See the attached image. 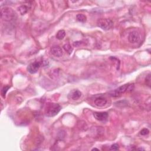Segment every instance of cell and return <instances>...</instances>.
Returning a JSON list of instances; mask_svg holds the SVG:
<instances>
[{"mask_svg":"<svg viewBox=\"0 0 151 151\" xmlns=\"http://www.w3.org/2000/svg\"><path fill=\"white\" fill-rule=\"evenodd\" d=\"M9 89H10V86H5V87H4V88H3V89H2V90H1V95H2V96H3L4 98H6V93H7V91L9 90Z\"/></svg>","mask_w":151,"mask_h":151,"instance_id":"obj_15","label":"cell"},{"mask_svg":"<svg viewBox=\"0 0 151 151\" xmlns=\"http://www.w3.org/2000/svg\"><path fill=\"white\" fill-rule=\"evenodd\" d=\"M145 82L146 83V85L148 86H150V74H149L147 76H146V78L145 79Z\"/></svg>","mask_w":151,"mask_h":151,"instance_id":"obj_17","label":"cell"},{"mask_svg":"<svg viewBox=\"0 0 151 151\" xmlns=\"http://www.w3.org/2000/svg\"><path fill=\"white\" fill-rule=\"evenodd\" d=\"M82 96V92L78 90H71L68 95V98L72 100H78Z\"/></svg>","mask_w":151,"mask_h":151,"instance_id":"obj_8","label":"cell"},{"mask_svg":"<svg viewBox=\"0 0 151 151\" xmlns=\"http://www.w3.org/2000/svg\"><path fill=\"white\" fill-rule=\"evenodd\" d=\"M140 40V36L137 31H132L128 36V40L131 43H137Z\"/></svg>","mask_w":151,"mask_h":151,"instance_id":"obj_6","label":"cell"},{"mask_svg":"<svg viewBox=\"0 0 151 151\" xmlns=\"http://www.w3.org/2000/svg\"><path fill=\"white\" fill-rule=\"evenodd\" d=\"M76 19L80 23H85L87 20V17L85 15L82 14H79L76 16Z\"/></svg>","mask_w":151,"mask_h":151,"instance_id":"obj_11","label":"cell"},{"mask_svg":"<svg viewBox=\"0 0 151 151\" xmlns=\"http://www.w3.org/2000/svg\"><path fill=\"white\" fill-rule=\"evenodd\" d=\"M61 109V107L57 103H48L45 109V115L47 117H53L57 115Z\"/></svg>","mask_w":151,"mask_h":151,"instance_id":"obj_2","label":"cell"},{"mask_svg":"<svg viewBox=\"0 0 151 151\" xmlns=\"http://www.w3.org/2000/svg\"><path fill=\"white\" fill-rule=\"evenodd\" d=\"M51 54L57 57H60L63 56V50L61 49V47H60L59 46H53L51 48Z\"/></svg>","mask_w":151,"mask_h":151,"instance_id":"obj_9","label":"cell"},{"mask_svg":"<svg viewBox=\"0 0 151 151\" xmlns=\"http://www.w3.org/2000/svg\"><path fill=\"white\" fill-rule=\"evenodd\" d=\"M98 27L104 30H110L113 26V21L108 19H100L97 22Z\"/></svg>","mask_w":151,"mask_h":151,"instance_id":"obj_4","label":"cell"},{"mask_svg":"<svg viewBox=\"0 0 151 151\" xmlns=\"http://www.w3.org/2000/svg\"><path fill=\"white\" fill-rule=\"evenodd\" d=\"M1 18L6 21H12L17 18L16 12L10 7H4L1 10Z\"/></svg>","mask_w":151,"mask_h":151,"instance_id":"obj_1","label":"cell"},{"mask_svg":"<svg viewBox=\"0 0 151 151\" xmlns=\"http://www.w3.org/2000/svg\"><path fill=\"white\" fill-rule=\"evenodd\" d=\"M65 36H66V32L63 30H59L56 34V38L58 40H63L65 37Z\"/></svg>","mask_w":151,"mask_h":151,"instance_id":"obj_12","label":"cell"},{"mask_svg":"<svg viewBox=\"0 0 151 151\" xmlns=\"http://www.w3.org/2000/svg\"><path fill=\"white\" fill-rule=\"evenodd\" d=\"M94 103L98 107H103L107 104V100L103 97L99 96L95 99Z\"/></svg>","mask_w":151,"mask_h":151,"instance_id":"obj_10","label":"cell"},{"mask_svg":"<svg viewBox=\"0 0 151 151\" xmlns=\"http://www.w3.org/2000/svg\"><path fill=\"white\" fill-rule=\"evenodd\" d=\"M93 116L96 120L100 122H104L108 118V114L106 112H95Z\"/></svg>","mask_w":151,"mask_h":151,"instance_id":"obj_7","label":"cell"},{"mask_svg":"<svg viewBox=\"0 0 151 151\" xmlns=\"http://www.w3.org/2000/svg\"><path fill=\"white\" fill-rule=\"evenodd\" d=\"M149 133V130L147 129H146V128L143 129H142V130H140V135H143V136L147 135Z\"/></svg>","mask_w":151,"mask_h":151,"instance_id":"obj_18","label":"cell"},{"mask_svg":"<svg viewBox=\"0 0 151 151\" xmlns=\"http://www.w3.org/2000/svg\"><path fill=\"white\" fill-rule=\"evenodd\" d=\"M92 150H99V149H98V148L95 147V148L92 149Z\"/></svg>","mask_w":151,"mask_h":151,"instance_id":"obj_19","label":"cell"},{"mask_svg":"<svg viewBox=\"0 0 151 151\" xmlns=\"http://www.w3.org/2000/svg\"><path fill=\"white\" fill-rule=\"evenodd\" d=\"M133 86V85H130V84H125L122 86H120L118 89H115V90L111 92L110 93V95L113 97H118L123 94L124 93L129 91V90H132V89L131 88Z\"/></svg>","mask_w":151,"mask_h":151,"instance_id":"obj_3","label":"cell"},{"mask_svg":"<svg viewBox=\"0 0 151 151\" xmlns=\"http://www.w3.org/2000/svg\"><path fill=\"white\" fill-rule=\"evenodd\" d=\"M64 49L65 50V51L68 53L69 54H70L72 53L73 51V48L71 47V46L69 44H66L65 45H64L63 46Z\"/></svg>","mask_w":151,"mask_h":151,"instance_id":"obj_14","label":"cell"},{"mask_svg":"<svg viewBox=\"0 0 151 151\" xmlns=\"http://www.w3.org/2000/svg\"><path fill=\"white\" fill-rule=\"evenodd\" d=\"M28 7L25 5L21 6L18 8V10L21 15H24L25 14H26L28 11Z\"/></svg>","mask_w":151,"mask_h":151,"instance_id":"obj_13","label":"cell"},{"mask_svg":"<svg viewBox=\"0 0 151 151\" xmlns=\"http://www.w3.org/2000/svg\"><path fill=\"white\" fill-rule=\"evenodd\" d=\"M42 64V62L40 61H35L34 63H31L27 68L28 71L31 74H34L37 72L40 67Z\"/></svg>","mask_w":151,"mask_h":151,"instance_id":"obj_5","label":"cell"},{"mask_svg":"<svg viewBox=\"0 0 151 151\" xmlns=\"http://www.w3.org/2000/svg\"><path fill=\"white\" fill-rule=\"evenodd\" d=\"M119 149V145L117 143H115L112 145L110 147V150H118Z\"/></svg>","mask_w":151,"mask_h":151,"instance_id":"obj_16","label":"cell"}]
</instances>
